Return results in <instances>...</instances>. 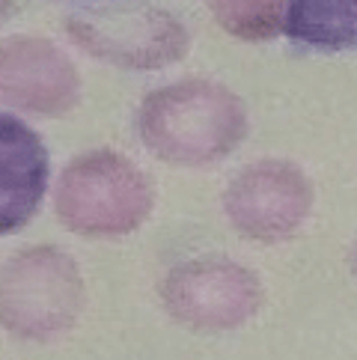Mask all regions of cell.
<instances>
[{
	"mask_svg": "<svg viewBox=\"0 0 357 360\" xmlns=\"http://www.w3.org/2000/svg\"><path fill=\"white\" fill-rule=\"evenodd\" d=\"M247 108L218 81L188 78L149 93L137 110V134L164 164L209 167L245 143Z\"/></svg>",
	"mask_w": 357,
	"mask_h": 360,
	"instance_id": "6da1fadb",
	"label": "cell"
},
{
	"mask_svg": "<svg viewBox=\"0 0 357 360\" xmlns=\"http://www.w3.org/2000/svg\"><path fill=\"white\" fill-rule=\"evenodd\" d=\"M155 209V188L140 167L113 149L72 158L54 191L57 221L84 238L131 236Z\"/></svg>",
	"mask_w": 357,
	"mask_h": 360,
	"instance_id": "7a4b0ae2",
	"label": "cell"
},
{
	"mask_svg": "<svg viewBox=\"0 0 357 360\" xmlns=\"http://www.w3.org/2000/svg\"><path fill=\"white\" fill-rule=\"evenodd\" d=\"M86 286L78 262L54 244L18 250L0 268V328L27 342H51L78 321Z\"/></svg>",
	"mask_w": 357,
	"mask_h": 360,
	"instance_id": "3957f363",
	"label": "cell"
},
{
	"mask_svg": "<svg viewBox=\"0 0 357 360\" xmlns=\"http://www.w3.org/2000/svg\"><path fill=\"white\" fill-rule=\"evenodd\" d=\"M66 33L84 54L129 72L167 69L190 51L185 21L143 0L72 12Z\"/></svg>",
	"mask_w": 357,
	"mask_h": 360,
	"instance_id": "277c9868",
	"label": "cell"
},
{
	"mask_svg": "<svg viewBox=\"0 0 357 360\" xmlns=\"http://www.w3.org/2000/svg\"><path fill=\"white\" fill-rule=\"evenodd\" d=\"M262 283L250 268L221 256H202L170 268L161 301L190 330H235L262 307Z\"/></svg>",
	"mask_w": 357,
	"mask_h": 360,
	"instance_id": "5b68a950",
	"label": "cell"
},
{
	"mask_svg": "<svg viewBox=\"0 0 357 360\" xmlns=\"http://www.w3.org/2000/svg\"><path fill=\"white\" fill-rule=\"evenodd\" d=\"M313 212V182L292 161L262 158L238 170L223 191V214L250 241H286Z\"/></svg>",
	"mask_w": 357,
	"mask_h": 360,
	"instance_id": "8992f818",
	"label": "cell"
},
{
	"mask_svg": "<svg viewBox=\"0 0 357 360\" xmlns=\"http://www.w3.org/2000/svg\"><path fill=\"white\" fill-rule=\"evenodd\" d=\"M81 72L45 36L0 42V105L30 117H66L81 101Z\"/></svg>",
	"mask_w": 357,
	"mask_h": 360,
	"instance_id": "52a82bcc",
	"label": "cell"
},
{
	"mask_svg": "<svg viewBox=\"0 0 357 360\" xmlns=\"http://www.w3.org/2000/svg\"><path fill=\"white\" fill-rule=\"evenodd\" d=\"M51 179L42 137L12 113H0V236L18 233L39 212Z\"/></svg>",
	"mask_w": 357,
	"mask_h": 360,
	"instance_id": "ba28073f",
	"label": "cell"
},
{
	"mask_svg": "<svg viewBox=\"0 0 357 360\" xmlns=\"http://www.w3.org/2000/svg\"><path fill=\"white\" fill-rule=\"evenodd\" d=\"M283 33L313 51H357V0H289Z\"/></svg>",
	"mask_w": 357,
	"mask_h": 360,
	"instance_id": "9c48e42d",
	"label": "cell"
},
{
	"mask_svg": "<svg viewBox=\"0 0 357 360\" xmlns=\"http://www.w3.org/2000/svg\"><path fill=\"white\" fill-rule=\"evenodd\" d=\"M221 30L241 42H268L283 33L289 0H206Z\"/></svg>",
	"mask_w": 357,
	"mask_h": 360,
	"instance_id": "30bf717a",
	"label": "cell"
},
{
	"mask_svg": "<svg viewBox=\"0 0 357 360\" xmlns=\"http://www.w3.org/2000/svg\"><path fill=\"white\" fill-rule=\"evenodd\" d=\"M12 12H15V0H0V27L9 21Z\"/></svg>",
	"mask_w": 357,
	"mask_h": 360,
	"instance_id": "8fae6325",
	"label": "cell"
},
{
	"mask_svg": "<svg viewBox=\"0 0 357 360\" xmlns=\"http://www.w3.org/2000/svg\"><path fill=\"white\" fill-rule=\"evenodd\" d=\"M351 271H354V277H357V244H354V250H351Z\"/></svg>",
	"mask_w": 357,
	"mask_h": 360,
	"instance_id": "7c38bea8",
	"label": "cell"
},
{
	"mask_svg": "<svg viewBox=\"0 0 357 360\" xmlns=\"http://www.w3.org/2000/svg\"><path fill=\"white\" fill-rule=\"evenodd\" d=\"M84 4H98V0H84Z\"/></svg>",
	"mask_w": 357,
	"mask_h": 360,
	"instance_id": "4fadbf2b",
	"label": "cell"
}]
</instances>
